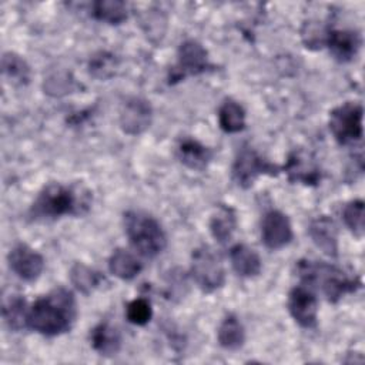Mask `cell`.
<instances>
[{
  "mask_svg": "<svg viewBox=\"0 0 365 365\" xmlns=\"http://www.w3.org/2000/svg\"><path fill=\"white\" fill-rule=\"evenodd\" d=\"M77 318L74 294L58 287L36 299L27 309L26 327L44 336H58L68 332Z\"/></svg>",
  "mask_w": 365,
  "mask_h": 365,
  "instance_id": "cell-1",
  "label": "cell"
},
{
  "mask_svg": "<svg viewBox=\"0 0 365 365\" xmlns=\"http://www.w3.org/2000/svg\"><path fill=\"white\" fill-rule=\"evenodd\" d=\"M90 204L91 194L83 185L50 182L37 194L29 215L33 221H54L66 215H81L88 211Z\"/></svg>",
  "mask_w": 365,
  "mask_h": 365,
  "instance_id": "cell-2",
  "label": "cell"
},
{
  "mask_svg": "<svg viewBox=\"0 0 365 365\" xmlns=\"http://www.w3.org/2000/svg\"><path fill=\"white\" fill-rule=\"evenodd\" d=\"M297 272L305 285L319 288L329 302H338L342 297L356 292L362 285L359 277L322 261L301 259L297 264Z\"/></svg>",
  "mask_w": 365,
  "mask_h": 365,
  "instance_id": "cell-3",
  "label": "cell"
},
{
  "mask_svg": "<svg viewBox=\"0 0 365 365\" xmlns=\"http://www.w3.org/2000/svg\"><path fill=\"white\" fill-rule=\"evenodd\" d=\"M124 232L131 247L145 258L160 255L167 247V235L161 224L144 211L130 210L123 215Z\"/></svg>",
  "mask_w": 365,
  "mask_h": 365,
  "instance_id": "cell-4",
  "label": "cell"
},
{
  "mask_svg": "<svg viewBox=\"0 0 365 365\" xmlns=\"http://www.w3.org/2000/svg\"><path fill=\"white\" fill-rule=\"evenodd\" d=\"M362 104L356 101H345L329 111L328 127L338 144L349 145L362 140Z\"/></svg>",
  "mask_w": 365,
  "mask_h": 365,
  "instance_id": "cell-5",
  "label": "cell"
},
{
  "mask_svg": "<svg viewBox=\"0 0 365 365\" xmlns=\"http://www.w3.org/2000/svg\"><path fill=\"white\" fill-rule=\"evenodd\" d=\"M190 274L202 292H214L225 284L221 258L210 245H201L192 251Z\"/></svg>",
  "mask_w": 365,
  "mask_h": 365,
  "instance_id": "cell-6",
  "label": "cell"
},
{
  "mask_svg": "<svg viewBox=\"0 0 365 365\" xmlns=\"http://www.w3.org/2000/svg\"><path fill=\"white\" fill-rule=\"evenodd\" d=\"M279 173L281 167L269 163L252 147H242L238 150L231 167L232 181L241 188H250L261 175L274 177Z\"/></svg>",
  "mask_w": 365,
  "mask_h": 365,
  "instance_id": "cell-7",
  "label": "cell"
},
{
  "mask_svg": "<svg viewBox=\"0 0 365 365\" xmlns=\"http://www.w3.org/2000/svg\"><path fill=\"white\" fill-rule=\"evenodd\" d=\"M208 68L210 61L205 47L200 41L188 38L182 41L177 50V63L170 70L168 83L175 84L190 76L202 74Z\"/></svg>",
  "mask_w": 365,
  "mask_h": 365,
  "instance_id": "cell-8",
  "label": "cell"
},
{
  "mask_svg": "<svg viewBox=\"0 0 365 365\" xmlns=\"http://www.w3.org/2000/svg\"><path fill=\"white\" fill-rule=\"evenodd\" d=\"M288 312L302 328H314L318 321V299L312 289L305 285L294 287L288 294Z\"/></svg>",
  "mask_w": 365,
  "mask_h": 365,
  "instance_id": "cell-9",
  "label": "cell"
},
{
  "mask_svg": "<svg viewBox=\"0 0 365 365\" xmlns=\"http://www.w3.org/2000/svg\"><path fill=\"white\" fill-rule=\"evenodd\" d=\"M118 123L128 135H138L150 128L153 123V107L143 97H130L120 110Z\"/></svg>",
  "mask_w": 365,
  "mask_h": 365,
  "instance_id": "cell-10",
  "label": "cell"
},
{
  "mask_svg": "<svg viewBox=\"0 0 365 365\" xmlns=\"http://www.w3.org/2000/svg\"><path fill=\"white\" fill-rule=\"evenodd\" d=\"M7 262L13 274L26 282L36 281L44 269L43 255L23 242L16 244L10 250Z\"/></svg>",
  "mask_w": 365,
  "mask_h": 365,
  "instance_id": "cell-11",
  "label": "cell"
},
{
  "mask_svg": "<svg viewBox=\"0 0 365 365\" xmlns=\"http://www.w3.org/2000/svg\"><path fill=\"white\" fill-rule=\"evenodd\" d=\"M294 232L289 218L279 210H269L261 221V241L268 250H281L292 241Z\"/></svg>",
  "mask_w": 365,
  "mask_h": 365,
  "instance_id": "cell-12",
  "label": "cell"
},
{
  "mask_svg": "<svg viewBox=\"0 0 365 365\" xmlns=\"http://www.w3.org/2000/svg\"><path fill=\"white\" fill-rule=\"evenodd\" d=\"M282 171L287 173L288 180L294 184L317 185L321 180V171L315 160L302 150H295L288 155Z\"/></svg>",
  "mask_w": 365,
  "mask_h": 365,
  "instance_id": "cell-13",
  "label": "cell"
},
{
  "mask_svg": "<svg viewBox=\"0 0 365 365\" xmlns=\"http://www.w3.org/2000/svg\"><path fill=\"white\" fill-rule=\"evenodd\" d=\"M361 34L356 30L349 29H331L328 30L325 38V46L339 63L354 60L361 48Z\"/></svg>",
  "mask_w": 365,
  "mask_h": 365,
  "instance_id": "cell-14",
  "label": "cell"
},
{
  "mask_svg": "<svg viewBox=\"0 0 365 365\" xmlns=\"http://www.w3.org/2000/svg\"><path fill=\"white\" fill-rule=\"evenodd\" d=\"M308 235L324 254L328 257L336 258L338 257V231L335 222L327 217L321 215L314 218L308 227Z\"/></svg>",
  "mask_w": 365,
  "mask_h": 365,
  "instance_id": "cell-15",
  "label": "cell"
},
{
  "mask_svg": "<svg viewBox=\"0 0 365 365\" xmlns=\"http://www.w3.org/2000/svg\"><path fill=\"white\" fill-rule=\"evenodd\" d=\"M175 155L190 170L202 171L212 160V151L192 137H184L175 147Z\"/></svg>",
  "mask_w": 365,
  "mask_h": 365,
  "instance_id": "cell-16",
  "label": "cell"
},
{
  "mask_svg": "<svg viewBox=\"0 0 365 365\" xmlns=\"http://www.w3.org/2000/svg\"><path fill=\"white\" fill-rule=\"evenodd\" d=\"M90 344L98 355L113 356L121 348V334L110 322H100L90 332Z\"/></svg>",
  "mask_w": 365,
  "mask_h": 365,
  "instance_id": "cell-17",
  "label": "cell"
},
{
  "mask_svg": "<svg viewBox=\"0 0 365 365\" xmlns=\"http://www.w3.org/2000/svg\"><path fill=\"white\" fill-rule=\"evenodd\" d=\"M230 261L232 269L244 278L257 277L262 268V262L257 251L245 244H235L230 250Z\"/></svg>",
  "mask_w": 365,
  "mask_h": 365,
  "instance_id": "cell-18",
  "label": "cell"
},
{
  "mask_svg": "<svg viewBox=\"0 0 365 365\" xmlns=\"http://www.w3.org/2000/svg\"><path fill=\"white\" fill-rule=\"evenodd\" d=\"M108 269L114 277L123 281H131L141 272L143 264L131 251L117 248L108 258Z\"/></svg>",
  "mask_w": 365,
  "mask_h": 365,
  "instance_id": "cell-19",
  "label": "cell"
},
{
  "mask_svg": "<svg viewBox=\"0 0 365 365\" xmlns=\"http://www.w3.org/2000/svg\"><path fill=\"white\" fill-rule=\"evenodd\" d=\"M210 232L220 244L228 242L237 230L235 211L228 205H218L210 218Z\"/></svg>",
  "mask_w": 365,
  "mask_h": 365,
  "instance_id": "cell-20",
  "label": "cell"
},
{
  "mask_svg": "<svg viewBox=\"0 0 365 365\" xmlns=\"http://www.w3.org/2000/svg\"><path fill=\"white\" fill-rule=\"evenodd\" d=\"M217 341L227 351H237L244 346L245 329L237 315L228 314L224 317L217 329Z\"/></svg>",
  "mask_w": 365,
  "mask_h": 365,
  "instance_id": "cell-21",
  "label": "cell"
},
{
  "mask_svg": "<svg viewBox=\"0 0 365 365\" xmlns=\"http://www.w3.org/2000/svg\"><path fill=\"white\" fill-rule=\"evenodd\" d=\"M218 124L224 133L234 134L245 128V110L234 98H225L218 108Z\"/></svg>",
  "mask_w": 365,
  "mask_h": 365,
  "instance_id": "cell-22",
  "label": "cell"
},
{
  "mask_svg": "<svg viewBox=\"0 0 365 365\" xmlns=\"http://www.w3.org/2000/svg\"><path fill=\"white\" fill-rule=\"evenodd\" d=\"M1 71L4 78L13 86H27L30 83L31 70L27 61L11 51H7L1 57Z\"/></svg>",
  "mask_w": 365,
  "mask_h": 365,
  "instance_id": "cell-23",
  "label": "cell"
},
{
  "mask_svg": "<svg viewBox=\"0 0 365 365\" xmlns=\"http://www.w3.org/2000/svg\"><path fill=\"white\" fill-rule=\"evenodd\" d=\"M91 16L98 21L117 26L127 20L128 9L121 0H97L91 4Z\"/></svg>",
  "mask_w": 365,
  "mask_h": 365,
  "instance_id": "cell-24",
  "label": "cell"
},
{
  "mask_svg": "<svg viewBox=\"0 0 365 365\" xmlns=\"http://www.w3.org/2000/svg\"><path fill=\"white\" fill-rule=\"evenodd\" d=\"M103 279L104 277L98 271L83 262H76L70 268V281L74 288L83 294H90L97 289Z\"/></svg>",
  "mask_w": 365,
  "mask_h": 365,
  "instance_id": "cell-25",
  "label": "cell"
},
{
  "mask_svg": "<svg viewBox=\"0 0 365 365\" xmlns=\"http://www.w3.org/2000/svg\"><path fill=\"white\" fill-rule=\"evenodd\" d=\"M27 305L26 299L21 295H10L3 302V319L7 327L13 331H20L26 327V317H27Z\"/></svg>",
  "mask_w": 365,
  "mask_h": 365,
  "instance_id": "cell-26",
  "label": "cell"
},
{
  "mask_svg": "<svg viewBox=\"0 0 365 365\" xmlns=\"http://www.w3.org/2000/svg\"><path fill=\"white\" fill-rule=\"evenodd\" d=\"M43 88L44 93L51 97H61L73 91L74 78L66 70H54L47 77H44Z\"/></svg>",
  "mask_w": 365,
  "mask_h": 365,
  "instance_id": "cell-27",
  "label": "cell"
},
{
  "mask_svg": "<svg viewBox=\"0 0 365 365\" xmlns=\"http://www.w3.org/2000/svg\"><path fill=\"white\" fill-rule=\"evenodd\" d=\"M117 66L118 63L114 54L108 51H98L90 58L88 71L98 80H108L115 74Z\"/></svg>",
  "mask_w": 365,
  "mask_h": 365,
  "instance_id": "cell-28",
  "label": "cell"
},
{
  "mask_svg": "<svg viewBox=\"0 0 365 365\" xmlns=\"http://www.w3.org/2000/svg\"><path fill=\"white\" fill-rule=\"evenodd\" d=\"M364 208L365 202L359 198L349 201L342 210V220L346 228L356 237L362 238L364 235Z\"/></svg>",
  "mask_w": 365,
  "mask_h": 365,
  "instance_id": "cell-29",
  "label": "cell"
},
{
  "mask_svg": "<svg viewBox=\"0 0 365 365\" xmlns=\"http://www.w3.org/2000/svg\"><path fill=\"white\" fill-rule=\"evenodd\" d=\"M125 318L133 325L143 327V325L148 324L151 321V318H153L151 302L147 298H144V297L134 298L133 301H130L127 304Z\"/></svg>",
  "mask_w": 365,
  "mask_h": 365,
  "instance_id": "cell-30",
  "label": "cell"
}]
</instances>
